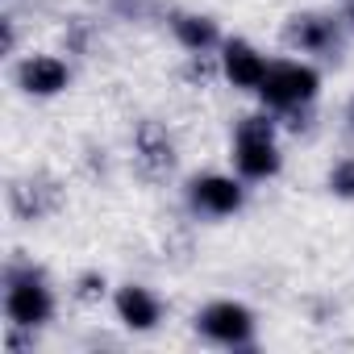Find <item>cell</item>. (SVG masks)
<instances>
[{
	"label": "cell",
	"mask_w": 354,
	"mask_h": 354,
	"mask_svg": "<svg viewBox=\"0 0 354 354\" xmlns=\"http://www.w3.org/2000/svg\"><path fill=\"white\" fill-rule=\"evenodd\" d=\"M321 75L308 59H275L259 84V96L271 113H300L317 100Z\"/></svg>",
	"instance_id": "1"
},
{
	"label": "cell",
	"mask_w": 354,
	"mask_h": 354,
	"mask_svg": "<svg viewBox=\"0 0 354 354\" xmlns=\"http://www.w3.org/2000/svg\"><path fill=\"white\" fill-rule=\"evenodd\" d=\"M283 154H279V138H275V121L267 113L259 117H242L238 121V133H234V167L242 180L259 184V180H271L279 171Z\"/></svg>",
	"instance_id": "2"
},
{
	"label": "cell",
	"mask_w": 354,
	"mask_h": 354,
	"mask_svg": "<svg viewBox=\"0 0 354 354\" xmlns=\"http://www.w3.org/2000/svg\"><path fill=\"white\" fill-rule=\"evenodd\" d=\"M5 313L13 329H38L55 317V292L34 267H9L5 279Z\"/></svg>",
	"instance_id": "3"
},
{
	"label": "cell",
	"mask_w": 354,
	"mask_h": 354,
	"mask_svg": "<svg viewBox=\"0 0 354 354\" xmlns=\"http://www.w3.org/2000/svg\"><path fill=\"white\" fill-rule=\"evenodd\" d=\"M196 333L213 346L242 350L254 342V313L242 300H213L196 313Z\"/></svg>",
	"instance_id": "4"
},
{
	"label": "cell",
	"mask_w": 354,
	"mask_h": 354,
	"mask_svg": "<svg viewBox=\"0 0 354 354\" xmlns=\"http://www.w3.org/2000/svg\"><path fill=\"white\" fill-rule=\"evenodd\" d=\"M188 201L201 217H234L246 205V180L242 175H225V171H205L188 184Z\"/></svg>",
	"instance_id": "5"
},
{
	"label": "cell",
	"mask_w": 354,
	"mask_h": 354,
	"mask_svg": "<svg viewBox=\"0 0 354 354\" xmlns=\"http://www.w3.org/2000/svg\"><path fill=\"white\" fill-rule=\"evenodd\" d=\"M267 67H271V59H267L259 46H250L246 38H225V42H221V75H225L234 88L259 92Z\"/></svg>",
	"instance_id": "6"
},
{
	"label": "cell",
	"mask_w": 354,
	"mask_h": 354,
	"mask_svg": "<svg viewBox=\"0 0 354 354\" xmlns=\"http://www.w3.org/2000/svg\"><path fill=\"white\" fill-rule=\"evenodd\" d=\"M67 80H71V71H67V63L59 55H30L17 67V84L30 96H55V92L67 88Z\"/></svg>",
	"instance_id": "7"
},
{
	"label": "cell",
	"mask_w": 354,
	"mask_h": 354,
	"mask_svg": "<svg viewBox=\"0 0 354 354\" xmlns=\"http://www.w3.org/2000/svg\"><path fill=\"white\" fill-rule=\"evenodd\" d=\"M113 308H117L121 325H129V329H138V333L154 329V325H158V317H162L158 296H154L150 288H142V283H125V288H117Z\"/></svg>",
	"instance_id": "8"
},
{
	"label": "cell",
	"mask_w": 354,
	"mask_h": 354,
	"mask_svg": "<svg viewBox=\"0 0 354 354\" xmlns=\"http://www.w3.org/2000/svg\"><path fill=\"white\" fill-rule=\"evenodd\" d=\"M288 46L300 55H329L337 50V21L333 17H292L288 21Z\"/></svg>",
	"instance_id": "9"
},
{
	"label": "cell",
	"mask_w": 354,
	"mask_h": 354,
	"mask_svg": "<svg viewBox=\"0 0 354 354\" xmlns=\"http://www.w3.org/2000/svg\"><path fill=\"white\" fill-rule=\"evenodd\" d=\"M175 38H180L192 55H213L221 50V30L209 21V17H175Z\"/></svg>",
	"instance_id": "10"
},
{
	"label": "cell",
	"mask_w": 354,
	"mask_h": 354,
	"mask_svg": "<svg viewBox=\"0 0 354 354\" xmlns=\"http://www.w3.org/2000/svg\"><path fill=\"white\" fill-rule=\"evenodd\" d=\"M329 192L342 196V201H354V154L333 162V171H329Z\"/></svg>",
	"instance_id": "11"
},
{
	"label": "cell",
	"mask_w": 354,
	"mask_h": 354,
	"mask_svg": "<svg viewBox=\"0 0 354 354\" xmlns=\"http://www.w3.org/2000/svg\"><path fill=\"white\" fill-rule=\"evenodd\" d=\"M75 296H80V300H100V296H104V275H96V271H92V275H84Z\"/></svg>",
	"instance_id": "12"
},
{
	"label": "cell",
	"mask_w": 354,
	"mask_h": 354,
	"mask_svg": "<svg viewBox=\"0 0 354 354\" xmlns=\"http://www.w3.org/2000/svg\"><path fill=\"white\" fill-rule=\"evenodd\" d=\"M346 21L354 26V0H350V5H346Z\"/></svg>",
	"instance_id": "13"
},
{
	"label": "cell",
	"mask_w": 354,
	"mask_h": 354,
	"mask_svg": "<svg viewBox=\"0 0 354 354\" xmlns=\"http://www.w3.org/2000/svg\"><path fill=\"white\" fill-rule=\"evenodd\" d=\"M346 117H350V129H354V100H350V113H346Z\"/></svg>",
	"instance_id": "14"
}]
</instances>
